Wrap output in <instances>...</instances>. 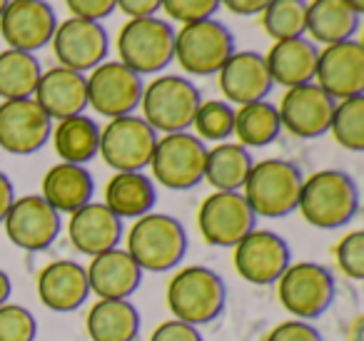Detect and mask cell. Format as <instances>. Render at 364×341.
I'll return each instance as SVG.
<instances>
[{
	"label": "cell",
	"instance_id": "1",
	"mask_svg": "<svg viewBox=\"0 0 364 341\" xmlns=\"http://www.w3.org/2000/svg\"><path fill=\"white\" fill-rule=\"evenodd\" d=\"M188 247V229L177 217L165 212H147L130 224L122 249L135 259L142 274L145 271L162 274L177 269L185 261Z\"/></svg>",
	"mask_w": 364,
	"mask_h": 341
},
{
	"label": "cell",
	"instance_id": "17",
	"mask_svg": "<svg viewBox=\"0 0 364 341\" xmlns=\"http://www.w3.org/2000/svg\"><path fill=\"white\" fill-rule=\"evenodd\" d=\"M55 28V8L48 0H11L0 16V36L13 50H43L46 45H50Z\"/></svg>",
	"mask_w": 364,
	"mask_h": 341
},
{
	"label": "cell",
	"instance_id": "46",
	"mask_svg": "<svg viewBox=\"0 0 364 341\" xmlns=\"http://www.w3.org/2000/svg\"><path fill=\"white\" fill-rule=\"evenodd\" d=\"M11 294H13V281L6 269H0V306L11 301Z\"/></svg>",
	"mask_w": 364,
	"mask_h": 341
},
{
	"label": "cell",
	"instance_id": "45",
	"mask_svg": "<svg viewBox=\"0 0 364 341\" xmlns=\"http://www.w3.org/2000/svg\"><path fill=\"white\" fill-rule=\"evenodd\" d=\"M13 202H16V187H13L11 177H8L6 172H0V224L6 220Z\"/></svg>",
	"mask_w": 364,
	"mask_h": 341
},
{
	"label": "cell",
	"instance_id": "44",
	"mask_svg": "<svg viewBox=\"0 0 364 341\" xmlns=\"http://www.w3.org/2000/svg\"><path fill=\"white\" fill-rule=\"evenodd\" d=\"M220 6H225L235 16H259L264 8L269 6V0H220Z\"/></svg>",
	"mask_w": 364,
	"mask_h": 341
},
{
	"label": "cell",
	"instance_id": "31",
	"mask_svg": "<svg viewBox=\"0 0 364 341\" xmlns=\"http://www.w3.org/2000/svg\"><path fill=\"white\" fill-rule=\"evenodd\" d=\"M252 165V152L247 147L240 142H220L208 147L203 182H208L215 192H242Z\"/></svg>",
	"mask_w": 364,
	"mask_h": 341
},
{
	"label": "cell",
	"instance_id": "19",
	"mask_svg": "<svg viewBox=\"0 0 364 341\" xmlns=\"http://www.w3.org/2000/svg\"><path fill=\"white\" fill-rule=\"evenodd\" d=\"M314 82L334 102L364 95V48L359 40L324 45L317 58Z\"/></svg>",
	"mask_w": 364,
	"mask_h": 341
},
{
	"label": "cell",
	"instance_id": "2",
	"mask_svg": "<svg viewBox=\"0 0 364 341\" xmlns=\"http://www.w3.org/2000/svg\"><path fill=\"white\" fill-rule=\"evenodd\" d=\"M297 212L314 229H342L359 215V187L344 170H319L304 177Z\"/></svg>",
	"mask_w": 364,
	"mask_h": 341
},
{
	"label": "cell",
	"instance_id": "10",
	"mask_svg": "<svg viewBox=\"0 0 364 341\" xmlns=\"http://www.w3.org/2000/svg\"><path fill=\"white\" fill-rule=\"evenodd\" d=\"M157 132L140 115H125L100 127V152L115 172H145L157 145Z\"/></svg>",
	"mask_w": 364,
	"mask_h": 341
},
{
	"label": "cell",
	"instance_id": "35",
	"mask_svg": "<svg viewBox=\"0 0 364 341\" xmlns=\"http://www.w3.org/2000/svg\"><path fill=\"white\" fill-rule=\"evenodd\" d=\"M334 142L349 152L364 150V95L339 100L334 105L332 122H329Z\"/></svg>",
	"mask_w": 364,
	"mask_h": 341
},
{
	"label": "cell",
	"instance_id": "37",
	"mask_svg": "<svg viewBox=\"0 0 364 341\" xmlns=\"http://www.w3.org/2000/svg\"><path fill=\"white\" fill-rule=\"evenodd\" d=\"M38 321L31 309L21 304L0 306V341H36Z\"/></svg>",
	"mask_w": 364,
	"mask_h": 341
},
{
	"label": "cell",
	"instance_id": "6",
	"mask_svg": "<svg viewBox=\"0 0 364 341\" xmlns=\"http://www.w3.org/2000/svg\"><path fill=\"white\" fill-rule=\"evenodd\" d=\"M279 304L292 314V319L314 321L329 311L337 294L332 271L319 261H292L277 281Z\"/></svg>",
	"mask_w": 364,
	"mask_h": 341
},
{
	"label": "cell",
	"instance_id": "18",
	"mask_svg": "<svg viewBox=\"0 0 364 341\" xmlns=\"http://www.w3.org/2000/svg\"><path fill=\"white\" fill-rule=\"evenodd\" d=\"M334 105L337 102L317 82L289 87V90H284L277 105L282 130H287L289 135L299 137V140H317L329 132Z\"/></svg>",
	"mask_w": 364,
	"mask_h": 341
},
{
	"label": "cell",
	"instance_id": "24",
	"mask_svg": "<svg viewBox=\"0 0 364 341\" xmlns=\"http://www.w3.org/2000/svg\"><path fill=\"white\" fill-rule=\"evenodd\" d=\"M85 274L97 299H130L142 284V269L122 247L92 256Z\"/></svg>",
	"mask_w": 364,
	"mask_h": 341
},
{
	"label": "cell",
	"instance_id": "26",
	"mask_svg": "<svg viewBox=\"0 0 364 341\" xmlns=\"http://www.w3.org/2000/svg\"><path fill=\"white\" fill-rule=\"evenodd\" d=\"M317 58L319 48L309 38H292V40L274 43L264 55V60H267V70L274 85H282L284 90H289V87L314 82Z\"/></svg>",
	"mask_w": 364,
	"mask_h": 341
},
{
	"label": "cell",
	"instance_id": "3",
	"mask_svg": "<svg viewBox=\"0 0 364 341\" xmlns=\"http://www.w3.org/2000/svg\"><path fill=\"white\" fill-rule=\"evenodd\" d=\"M167 306L172 319L190 326H208L228 306V284L215 269L203 264L177 266L167 284Z\"/></svg>",
	"mask_w": 364,
	"mask_h": 341
},
{
	"label": "cell",
	"instance_id": "23",
	"mask_svg": "<svg viewBox=\"0 0 364 341\" xmlns=\"http://www.w3.org/2000/svg\"><path fill=\"white\" fill-rule=\"evenodd\" d=\"M33 100L43 107L53 122L65 120V117L85 115L87 110V80L82 72L68 70L63 65L43 70L38 80Z\"/></svg>",
	"mask_w": 364,
	"mask_h": 341
},
{
	"label": "cell",
	"instance_id": "41",
	"mask_svg": "<svg viewBox=\"0 0 364 341\" xmlns=\"http://www.w3.org/2000/svg\"><path fill=\"white\" fill-rule=\"evenodd\" d=\"M147 341H205L198 326H190L180 319H167L152 329Z\"/></svg>",
	"mask_w": 364,
	"mask_h": 341
},
{
	"label": "cell",
	"instance_id": "7",
	"mask_svg": "<svg viewBox=\"0 0 364 341\" xmlns=\"http://www.w3.org/2000/svg\"><path fill=\"white\" fill-rule=\"evenodd\" d=\"M120 63L137 75H157L175 60V28L162 18H135L117 36Z\"/></svg>",
	"mask_w": 364,
	"mask_h": 341
},
{
	"label": "cell",
	"instance_id": "48",
	"mask_svg": "<svg viewBox=\"0 0 364 341\" xmlns=\"http://www.w3.org/2000/svg\"><path fill=\"white\" fill-rule=\"evenodd\" d=\"M8 3H11V0H0V16H3V11L8 8Z\"/></svg>",
	"mask_w": 364,
	"mask_h": 341
},
{
	"label": "cell",
	"instance_id": "32",
	"mask_svg": "<svg viewBox=\"0 0 364 341\" xmlns=\"http://www.w3.org/2000/svg\"><path fill=\"white\" fill-rule=\"evenodd\" d=\"M43 65L36 53L0 50V100H28L36 95Z\"/></svg>",
	"mask_w": 364,
	"mask_h": 341
},
{
	"label": "cell",
	"instance_id": "47",
	"mask_svg": "<svg viewBox=\"0 0 364 341\" xmlns=\"http://www.w3.org/2000/svg\"><path fill=\"white\" fill-rule=\"evenodd\" d=\"M347 3H349V8H354V11L359 13V16L364 13V0H347Z\"/></svg>",
	"mask_w": 364,
	"mask_h": 341
},
{
	"label": "cell",
	"instance_id": "36",
	"mask_svg": "<svg viewBox=\"0 0 364 341\" xmlns=\"http://www.w3.org/2000/svg\"><path fill=\"white\" fill-rule=\"evenodd\" d=\"M193 127L203 142H228L235 135V107L225 100H203L195 112Z\"/></svg>",
	"mask_w": 364,
	"mask_h": 341
},
{
	"label": "cell",
	"instance_id": "20",
	"mask_svg": "<svg viewBox=\"0 0 364 341\" xmlns=\"http://www.w3.org/2000/svg\"><path fill=\"white\" fill-rule=\"evenodd\" d=\"M220 90L230 105H250L267 100L274 82L267 70V60L257 50H235L218 72Z\"/></svg>",
	"mask_w": 364,
	"mask_h": 341
},
{
	"label": "cell",
	"instance_id": "39",
	"mask_svg": "<svg viewBox=\"0 0 364 341\" xmlns=\"http://www.w3.org/2000/svg\"><path fill=\"white\" fill-rule=\"evenodd\" d=\"M162 8L172 21L188 26L215 18V13L220 11V0H162Z\"/></svg>",
	"mask_w": 364,
	"mask_h": 341
},
{
	"label": "cell",
	"instance_id": "13",
	"mask_svg": "<svg viewBox=\"0 0 364 341\" xmlns=\"http://www.w3.org/2000/svg\"><path fill=\"white\" fill-rule=\"evenodd\" d=\"M232 264L240 279L255 286H269L292 264V249L282 234L272 229H252L232 247Z\"/></svg>",
	"mask_w": 364,
	"mask_h": 341
},
{
	"label": "cell",
	"instance_id": "29",
	"mask_svg": "<svg viewBox=\"0 0 364 341\" xmlns=\"http://www.w3.org/2000/svg\"><path fill=\"white\" fill-rule=\"evenodd\" d=\"M359 16L347 0H309L307 3V33L314 45L354 40L359 31Z\"/></svg>",
	"mask_w": 364,
	"mask_h": 341
},
{
	"label": "cell",
	"instance_id": "25",
	"mask_svg": "<svg viewBox=\"0 0 364 341\" xmlns=\"http://www.w3.org/2000/svg\"><path fill=\"white\" fill-rule=\"evenodd\" d=\"M92 195H95V180L82 165L58 162L41 182V197L60 215H73L80 207L90 205Z\"/></svg>",
	"mask_w": 364,
	"mask_h": 341
},
{
	"label": "cell",
	"instance_id": "43",
	"mask_svg": "<svg viewBox=\"0 0 364 341\" xmlns=\"http://www.w3.org/2000/svg\"><path fill=\"white\" fill-rule=\"evenodd\" d=\"M117 8L130 21H135V18H152L162 11V0H117Z\"/></svg>",
	"mask_w": 364,
	"mask_h": 341
},
{
	"label": "cell",
	"instance_id": "15",
	"mask_svg": "<svg viewBox=\"0 0 364 341\" xmlns=\"http://www.w3.org/2000/svg\"><path fill=\"white\" fill-rule=\"evenodd\" d=\"M50 45L58 58V65L85 75L107 60L110 36L102 23L68 18V21L58 23Z\"/></svg>",
	"mask_w": 364,
	"mask_h": 341
},
{
	"label": "cell",
	"instance_id": "21",
	"mask_svg": "<svg viewBox=\"0 0 364 341\" xmlns=\"http://www.w3.org/2000/svg\"><path fill=\"white\" fill-rule=\"evenodd\" d=\"M68 242L77 254L92 256L110 251L122 244L125 237V224L120 217H115L102 202H90L80 207L73 215H68Z\"/></svg>",
	"mask_w": 364,
	"mask_h": 341
},
{
	"label": "cell",
	"instance_id": "12",
	"mask_svg": "<svg viewBox=\"0 0 364 341\" xmlns=\"http://www.w3.org/2000/svg\"><path fill=\"white\" fill-rule=\"evenodd\" d=\"M198 229L210 247L232 249L250 232L257 229V215L242 192H213L198 210Z\"/></svg>",
	"mask_w": 364,
	"mask_h": 341
},
{
	"label": "cell",
	"instance_id": "40",
	"mask_svg": "<svg viewBox=\"0 0 364 341\" xmlns=\"http://www.w3.org/2000/svg\"><path fill=\"white\" fill-rule=\"evenodd\" d=\"M264 341H324V336L319 334L317 326H312L309 321L287 319L274 326Z\"/></svg>",
	"mask_w": 364,
	"mask_h": 341
},
{
	"label": "cell",
	"instance_id": "28",
	"mask_svg": "<svg viewBox=\"0 0 364 341\" xmlns=\"http://www.w3.org/2000/svg\"><path fill=\"white\" fill-rule=\"evenodd\" d=\"M140 326V311L130 299H97L85 316L90 341H135Z\"/></svg>",
	"mask_w": 364,
	"mask_h": 341
},
{
	"label": "cell",
	"instance_id": "16",
	"mask_svg": "<svg viewBox=\"0 0 364 341\" xmlns=\"http://www.w3.org/2000/svg\"><path fill=\"white\" fill-rule=\"evenodd\" d=\"M53 120L33 97L0 102V150L8 155H36L50 142Z\"/></svg>",
	"mask_w": 364,
	"mask_h": 341
},
{
	"label": "cell",
	"instance_id": "11",
	"mask_svg": "<svg viewBox=\"0 0 364 341\" xmlns=\"http://www.w3.org/2000/svg\"><path fill=\"white\" fill-rule=\"evenodd\" d=\"M87 80V107L97 115L115 120V117L135 115L140 107L145 80L122 65L120 60H105L85 75Z\"/></svg>",
	"mask_w": 364,
	"mask_h": 341
},
{
	"label": "cell",
	"instance_id": "38",
	"mask_svg": "<svg viewBox=\"0 0 364 341\" xmlns=\"http://www.w3.org/2000/svg\"><path fill=\"white\" fill-rule=\"evenodd\" d=\"M334 261L337 269L347 279L362 281L364 279V232L352 229L337 242L334 247Z\"/></svg>",
	"mask_w": 364,
	"mask_h": 341
},
{
	"label": "cell",
	"instance_id": "8",
	"mask_svg": "<svg viewBox=\"0 0 364 341\" xmlns=\"http://www.w3.org/2000/svg\"><path fill=\"white\" fill-rule=\"evenodd\" d=\"M232 53L235 36L218 18L188 23L180 31H175V60L188 75H218Z\"/></svg>",
	"mask_w": 364,
	"mask_h": 341
},
{
	"label": "cell",
	"instance_id": "34",
	"mask_svg": "<svg viewBox=\"0 0 364 341\" xmlns=\"http://www.w3.org/2000/svg\"><path fill=\"white\" fill-rule=\"evenodd\" d=\"M259 16L264 33L274 43L304 38L307 33V0H269Z\"/></svg>",
	"mask_w": 364,
	"mask_h": 341
},
{
	"label": "cell",
	"instance_id": "14",
	"mask_svg": "<svg viewBox=\"0 0 364 341\" xmlns=\"http://www.w3.org/2000/svg\"><path fill=\"white\" fill-rule=\"evenodd\" d=\"M6 237L23 251H46L63 232V215L55 212L41 195L16 197L8 210Z\"/></svg>",
	"mask_w": 364,
	"mask_h": 341
},
{
	"label": "cell",
	"instance_id": "42",
	"mask_svg": "<svg viewBox=\"0 0 364 341\" xmlns=\"http://www.w3.org/2000/svg\"><path fill=\"white\" fill-rule=\"evenodd\" d=\"M65 6L73 13V18L102 23L115 13L117 0H65Z\"/></svg>",
	"mask_w": 364,
	"mask_h": 341
},
{
	"label": "cell",
	"instance_id": "4",
	"mask_svg": "<svg viewBox=\"0 0 364 341\" xmlns=\"http://www.w3.org/2000/svg\"><path fill=\"white\" fill-rule=\"evenodd\" d=\"M304 175L294 162L269 157L252 165L242 195L252 212L264 220H282L297 212Z\"/></svg>",
	"mask_w": 364,
	"mask_h": 341
},
{
	"label": "cell",
	"instance_id": "22",
	"mask_svg": "<svg viewBox=\"0 0 364 341\" xmlns=\"http://www.w3.org/2000/svg\"><path fill=\"white\" fill-rule=\"evenodd\" d=\"M38 299L55 314H70L90 299L85 266L73 259H55L46 264L36 281Z\"/></svg>",
	"mask_w": 364,
	"mask_h": 341
},
{
	"label": "cell",
	"instance_id": "9",
	"mask_svg": "<svg viewBox=\"0 0 364 341\" xmlns=\"http://www.w3.org/2000/svg\"><path fill=\"white\" fill-rule=\"evenodd\" d=\"M205 160L208 145L193 132L160 135L150 160L152 182L172 192L193 190L205 177Z\"/></svg>",
	"mask_w": 364,
	"mask_h": 341
},
{
	"label": "cell",
	"instance_id": "5",
	"mask_svg": "<svg viewBox=\"0 0 364 341\" xmlns=\"http://www.w3.org/2000/svg\"><path fill=\"white\" fill-rule=\"evenodd\" d=\"M203 95L193 80L182 75H157L142 90L140 110L142 120L157 132H188L193 127Z\"/></svg>",
	"mask_w": 364,
	"mask_h": 341
},
{
	"label": "cell",
	"instance_id": "33",
	"mask_svg": "<svg viewBox=\"0 0 364 341\" xmlns=\"http://www.w3.org/2000/svg\"><path fill=\"white\" fill-rule=\"evenodd\" d=\"M235 135L237 142L247 150L252 147H267L282 135L277 105L267 100L250 102L235 110Z\"/></svg>",
	"mask_w": 364,
	"mask_h": 341
},
{
	"label": "cell",
	"instance_id": "30",
	"mask_svg": "<svg viewBox=\"0 0 364 341\" xmlns=\"http://www.w3.org/2000/svg\"><path fill=\"white\" fill-rule=\"evenodd\" d=\"M50 140L60 162L85 167L100 152V125L87 115L65 117L53 122Z\"/></svg>",
	"mask_w": 364,
	"mask_h": 341
},
{
	"label": "cell",
	"instance_id": "27",
	"mask_svg": "<svg viewBox=\"0 0 364 341\" xmlns=\"http://www.w3.org/2000/svg\"><path fill=\"white\" fill-rule=\"evenodd\" d=\"M102 205L122 222H135L155 210L157 187L145 172H115L105 185V202Z\"/></svg>",
	"mask_w": 364,
	"mask_h": 341
}]
</instances>
